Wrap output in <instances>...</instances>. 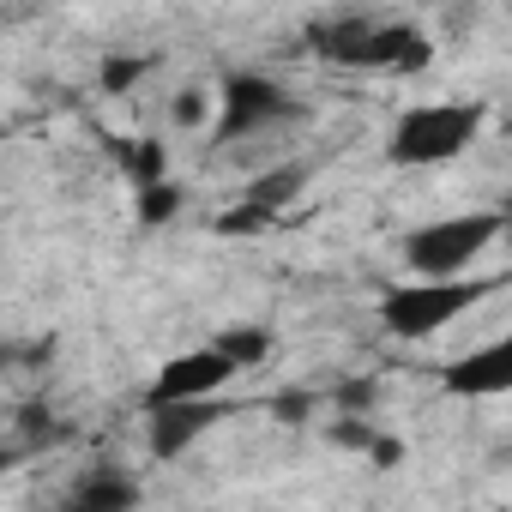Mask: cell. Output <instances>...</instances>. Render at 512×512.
<instances>
[{
	"instance_id": "cell-1",
	"label": "cell",
	"mask_w": 512,
	"mask_h": 512,
	"mask_svg": "<svg viewBox=\"0 0 512 512\" xmlns=\"http://www.w3.org/2000/svg\"><path fill=\"white\" fill-rule=\"evenodd\" d=\"M506 235L500 211H458V217H434L422 229L404 235V272L416 284H452L470 278V266Z\"/></svg>"
},
{
	"instance_id": "cell-2",
	"label": "cell",
	"mask_w": 512,
	"mask_h": 512,
	"mask_svg": "<svg viewBox=\"0 0 512 512\" xmlns=\"http://www.w3.org/2000/svg\"><path fill=\"white\" fill-rule=\"evenodd\" d=\"M476 133H482V103H458V97H446V103H416L410 115H398L386 157H392L398 169H434V163L464 157V151L476 145Z\"/></svg>"
},
{
	"instance_id": "cell-3",
	"label": "cell",
	"mask_w": 512,
	"mask_h": 512,
	"mask_svg": "<svg viewBox=\"0 0 512 512\" xmlns=\"http://www.w3.org/2000/svg\"><path fill=\"white\" fill-rule=\"evenodd\" d=\"M494 284H476V278H452V284H398L380 296V326L392 338H440L452 320H464Z\"/></svg>"
},
{
	"instance_id": "cell-4",
	"label": "cell",
	"mask_w": 512,
	"mask_h": 512,
	"mask_svg": "<svg viewBox=\"0 0 512 512\" xmlns=\"http://www.w3.org/2000/svg\"><path fill=\"white\" fill-rule=\"evenodd\" d=\"M284 115H296V103H290L272 79H229V85L217 91V121H211V139L247 145V139H260L266 127H278Z\"/></svg>"
},
{
	"instance_id": "cell-5",
	"label": "cell",
	"mask_w": 512,
	"mask_h": 512,
	"mask_svg": "<svg viewBox=\"0 0 512 512\" xmlns=\"http://www.w3.org/2000/svg\"><path fill=\"white\" fill-rule=\"evenodd\" d=\"M235 380V368L211 350V344H199V350H181L175 362H163L157 368V380H151V392H145V410H169V404H211V398H223V386Z\"/></svg>"
},
{
	"instance_id": "cell-6",
	"label": "cell",
	"mask_w": 512,
	"mask_h": 512,
	"mask_svg": "<svg viewBox=\"0 0 512 512\" xmlns=\"http://www.w3.org/2000/svg\"><path fill=\"white\" fill-rule=\"evenodd\" d=\"M446 380H452V392H464V398L506 392V386H512V344H506V338H494V344L470 350L464 362H452V368H446Z\"/></svg>"
},
{
	"instance_id": "cell-7",
	"label": "cell",
	"mask_w": 512,
	"mask_h": 512,
	"mask_svg": "<svg viewBox=\"0 0 512 512\" xmlns=\"http://www.w3.org/2000/svg\"><path fill=\"white\" fill-rule=\"evenodd\" d=\"M133 506H139V482H133V470L103 464V470H91V476L73 482V494H67L61 512H133Z\"/></svg>"
},
{
	"instance_id": "cell-8",
	"label": "cell",
	"mask_w": 512,
	"mask_h": 512,
	"mask_svg": "<svg viewBox=\"0 0 512 512\" xmlns=\"http://www.w3.org/2000/svg\"><path fill=\"white\" fill-rule=\"evenodd\" d=\"M223 416V404H169V410H151V452L169 458V452H187L199 440V428H211Z\"/></svg>"
},
{
	"instance_id": "cell-9",
	"label": "cell",
	"mask_w": 512,
	"mask_h": 512,
	"mask_svg": "<svg viewBox=\"0 0 512 512\" xmlns=\"http://www.w3.org/2000/svg\"><path fill=\"white\" fill-rule=\"evenodd\" d=\"M211 350L241 374V368H253V362H266V356H272V338H266L260 326H229V332L211 338Z\"/></svg>"
},
{
	"instance_id": "cell-10",
	"label": "cell",
	"mask_w": 512,
	"mask_h": 512,
	"mask_svg": "<svg viewBox=\"0 0 512 512\" xmlns=\"http://www.w3.org/2000/svg\"><path fill=\"white\" fill-rule=\"evenodd\" d=\"M145 67H151V61H139V55H109V61H103V91H109V97L133 91V85L145 79Z\"/></svg>"
},
{
	"instance_id": "cell-11",
	"label": "cell",
	"mask_w": 512,
	"mask_h": 512,
	"mask_svg": "<svg viewBox=\"0 0 512 512\" xmlns=\"http://www.w3.org/2000/svg\"><path fill=\"white\" fill-rule=\"evenodd\" d=\"M175 211H181V187H169V181L139 187V217H145V223H163V217H175Z\"/></svg>"
},
{
	"instance_id": "cell-12",
	"label": "cell",
	"mask_w": 512,
	"mask_h": 512,
	"mask_svg": "<svg viewBox=\"0 0 512 512\" xmlns=\"http://www.w3.org/2000/svg\"><path fill=\"white\" fill-rule=\"evenodd\" d=\"M7 464H13V452H0V470H7Z\"/></svg>"
}]
</instances>
